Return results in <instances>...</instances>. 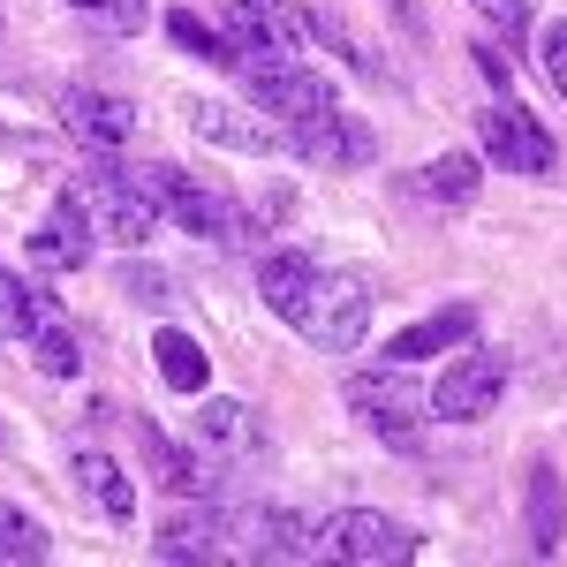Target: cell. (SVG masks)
<instances>
[{"mask_svg": "<svg viewBox=\"0 0 567 567\" xmlns=\"http://www.w3.org/2000/svg\"><path fill=\"white\" fill-rule=\"evenodd\" d=\"M84 197H91V219L122 243V250H136L152 227H159V182L152 175H130L122 167V152H106V159H91V175H84Z\"/></svg>", "mask_w": 567, "mask_h": 567, "instance_id": "6da1fadb", "label": "cell"}, {"mask_svg": "<svg viewBox=\"0 0 567 567\" xmlns=\"http://www.w3.org/2000/svg\"><path fill=\"white\" fill-rule=\"evenodd\" d=\"M243 84H250V106L272 114V122H310V114L341 106L333 76L296 69V53H250V61H243Z\"/></svg>", "mask_w": 567, "mask_h": 567, "instance_id": "7a4b0ae2", "label": "cell"}, {"mask_svg": "<svg viewBox=\"0 0 567 567\" xmlns=\"http://www.w3.org/2000/svg\"><path fill=\"white\" fill-rule=\"evenodd\" d=\"M477 144H484V159H492V167H507V175H553V167H560L553 130L529 114L515 91H507L499 106H484V114H477Z\"/></svg>", "mask_w": 567, "mask_h": 567, "instance_id": "3957f363", "label": "cell"}, {"mask_svg": "<svg viewBox=\"0 0 567 567\" xmlns=\"http://www.w3.org/2000/svg\"><path fill=\"white\" fill-rule=\"evenodd\" d=\"M341 393H349V409H355V416H363V424H371L379 439H386L393 454H416V432H424L432 401L409 386L401 371H355Z\"/></svg>", "mask_w": 567, "mask_h": 567, "instance_id": "277c9868", "label": "cell"}, {"mask_svg": "<svg viewBox=\"0 0 567 567\" xmlns=\"http://www.w3.org/2000/svg\"><path fill=\"white\" fill-rule=\"evenodd\" d=\"M499 393H507V355H492V349H470L462 363H446L432 379V416L439 424H484L492 409H499Z\"/></svg>", "mask_w": 567, "mask_h": 567, "instance_id": "5b68a950", "label": "cell"}, {"mask_svg": "<svg viewBox=\"0 0 567 567\" xmlns=\"http://www.w3.org/2000/svg\"><path fill=\"white\" fill-rule=\"evenodd\" d=\"M91 235H99L91 197H84V189H61V197L45 205V219L31 227L23 258L39 265V272H84V265H91Z\"/></svg>", "mask_w": 567, "mask_h": 567, "instance_id": "8992f818", "label": "cell"}, {"mask_svg": "<svg viewBox=\"0 0 567 567\" xmlns=\"http://www.w3.org/2000/svg\"><path fill=\"white\" fill-rule=\"evenodd\" d=\"M363 333H371V280L326 272V280H318V303H310V318H303V341L326 349V355H349Z\"/></svg>", "mask_w": 567, "mask_h": 567, "instance_id": "52a82bcc", "label": "cell"}, {"mask_svg": "<svg viewBox=\"0 0 567 567\" xmlns=\"http://www.w3.org/2000/svg\"><path fill=\"white\" fill-rule=\"evenodd\" d=\"M288 152L310 159V167L349 175V167H371V159H379V136H371V122H355V114H341V106H326V114H310V122H288Z\"/></svg>", "mask_w": 567, "mask_h": 567, "instance_id": "ba28073f", "label": "cell"}, {"mask_svg": "<svg viewBox=\"0 0 567 567\" xmlns=\"http://www.w3.org/2000/svg\"><path fill=\"white\" fill-rule=\"evenodd\" d=\"M61 130L84 144V159H106L136 136V106L122 91H99V84H69L61 91Z\"/></svg>", "mask_w": 567, "mask_h": 567, "instance_id": "9c48e42d", "label": "cell"}, {"mask_svg": "<svg viewBox=\"0 0 567 567\" xmlns=\"http://www.w3.org/2000/svg\"><path fill=\"white\" fill-rule=\"evenodd\" d=\"M189 439H197L213 462H258V454H265V416L250 409V401L205 393V401H197V424H189Z\"/></svg>", "mask_w": 567, "mask_h": 567, "instance_id": "30bf717a", "label": "cell"}, {"mask_svg": "<svg viewBox=\"0 0 567 567\" xmlns=\"http://www.w3.org/2000/svg\"><path fill=\"white\" fill-rule=\"evenodd\" d=\"M318 280H326V265L310 258V250H265V258H258V296H265V310H272L280 326H296V333H303L310 303H318Z\"/></svg>", "mask_w": 567, "mask_h": 567, "instance_id": "8fae6325", "label": "cell"}, {"mask_svg": "<svg viewBox=\"0 0 567 567\" xmlns=\"http://www.w3.org/2000/svg\"><path fill=\"white\" fill-rule=\"evenodd\" d=\"M219 39L235 45V69H243L250 53H296L303 45V23H296V8L280 16L265 0H219Z\"/></svg>", "mask_w": 567, "mask_h": 567, "instance_id": "7c38bea8", "label": "cell"}, {"mask_svg": "<svg viewBox=\"0 0 567 567\" xmlns=\"http://www.w3.org/2000/svg\"><path fill=\"white\" fill-rule=\"evenodd\" d=\"M144 175L159 182V205H167V219H175V227H189V235H205V243H219V235H235V213H227V197H219L213 182L182 175V167H144Z\"/></svg>", "mask_w": 567, "mask_h": 567, "instance_id": "4fadbf2b", "label": "cell"}, {"mask_svg": "<svg viewBox=\"0 0 567 567\" xmlns=\"http://www.w3.org/2000/svg\"><path fill=\"white\" fill-rule=\"evenodd\" d=\"M470 341H477V303H446V310H424L416 326H401L386 341V363H424V355L470 349Z\"/></svg>", "mask_w": 567, "mask_h": 567, "instance_id": "5bb4252c", "label": "cell"}, {"mask_svg": "<svg viewBox=\"0 0 567 567\" xmlns=\"http://www.w3.org/2000/svg\"><path fill=\"white\" fill-rule=\"evenodd\" d=\"M182 114H189L197 136H213L227 152H288V136L272 130V114H243V106H227V99H189Z\"/></svg>", "mask_w": 567, "mask_h": 567, "instance_id": "9a60e30c", "label": "cell"}, {"mask_svg": "<svg viewBox=\"0 0 567 567\" xmlns=\"http://www.w3.org/2000/svg\"><path fill=\"white\" fill-rule=\"evenodd\" d=\"M409 553H416V529L386 523V515H371V507L333 515V560H409Z\"/></svg>", "mask_w": 567, "mask_h": 567, "instance_id": "2e32d148", "label": "cell"}, {"mask_svg": "<svg viewBox=\"0 0 567 567\" xmlns=\"http://www.w3.org/2000/svg\"><path fill=\"white\" fill-rule=\"evenodd\" d=\"M144 462H152V477L167 484L175 499H205V492H213V454H205L197 439L182 446V439H167L159 424H144Z\"/></svg>", "mask_w": 567, "mask_h": 567, "instance_id": "e0dca14e", "label": "cell"}, {"mask_svg": "<svg viewBox=\"0 0 567 567\" xmlns=\"http://www.w3.org/2000/svg\"><path fill=\"white\" fill-rule=\"evenodd\" d=\"M76 484H84V499L106 523H136V484L106 446H76Z\"/></svg>", "mask_w": 567, "mask_h": 567, "instance_id": "ac0fdd59", "label": "cell"}, {"mask_svg": "<svg viewBox=\"0 0 567 567\" xmlns=\"http://www.w3.org/2000/svg\"><path fill=\"white\" fill-rule=\"evenodd\" d=\"M477 182H484V167L470 159V152H439L432 167H416L409 175V197H432V205H477Z\"/></svg>", "mask_w": 567, "mask_h": 567, "instance_id": "d6986e66", "label": "cell"}, {"mask_svg": "<svg viewBox=\"0 0 567 567\" xmlns=\"http://www.w3.org/2000/svg\"><path fill=\"white\" fill-rule=\"evenodd\" d=\"M567 537V492L553 462H529V553H560Z\"/></svg>", "mask_w": 567, "mask_h": 567, "instance_id": "ffe728a7", "label": "cell"}, {"mask_svg": "<svg viewBox=\"0 0 567 567\" xmlns=\"http://www.w3.org/2000/svg\"><path fill=\"white\" fill-rule=\"evenodd\" d=\"M152 553H159V560H213L219 553V515L213 507H182V515H167L159 537H152Z\"/></svg>", "mask_w": 567, "mask_h": 567, "instance_id": "44dd1931", "label": "cell"}, {"mask_svg": "<svg viewBox=\"0 0 567 567\" xmlns=\"http://www.w3.org/2000/svg\"><path fill=\"white\" fill-rule=\"evenodd\" d=\"M152 355H159V379H167L175 393H205L213 386V363H205V349H197L182 326H159V333H152Z\"/></svg>", "mask_w": 567, "mask_h": 567, "instance_id": "7402d4cb", "label": "cell"}, {"mask_svg": "<svg viewBox=\"0 0 567 567\" xmlns=\"http://www.w3.org/2000/svg\"><path fill=\"white\" fill-rule=\"evenodd\" d=\"M159 31H167L182 53H197V61H219V69H235V45L219 39V23H205L197 8H167V16H159Z\"/></svg>", "mask_w": 567, "mask_h": 567, "instance_id": "603a6c76", "label": "cell"}, {"mask_svg": "<svg viewBox=\"0 0 567 567\" xmlns=\"http://www.w3.org/2000/svg\"><path fill=\"white\" fill-rule=\"evenodd\" d=\"M31 355H39V371H53V379H76L84 371V349H76V333H69L61 310H45L39 326H31Z\"/></svg>", "mask_w": 567, "mask_h": 567, "instance_id": "cb8c5ba5", "label": "cell"}, {"mask_svg": "<svg viewBox=\"0 0 567 567\" xmlns=\"http://www.w3.org/2000/svg\"><path fill=\"white\" fill-rule=\"evenodd\" d=\"M53 537H45L23 507H0V567H23V560H45Z\"/></svg>", "mask_w": 567, "mask_h": 567, "instance_id": "d4e9b609", "label": "cell"}, {"mask_svg": "<svg viewBox=\"0 0 567 567\" xmlns=\"http://www.w3.org/2000/svg\"><path fill=\"white\" fill-rule=\"evenodd\" d=\"M69 8H84L91 23H106V31H144V23H152L144 0H69Z\"/></svg>", "mask_w": 567, "mask_h": 567, "instance_id": "484cf974", "label": "cell"}, {"mask_svg": "<svg viewBox=\"0 0 567 567\" xmlns=\"http://www.w3.org/2000/svg\"><path fill=\"white\" fill-rule=\"evenodd\" d=\"M537 69H545V84L567 99V23H545V31H537Z\"/></svg>", "mask_w": 567, "mask_h": 567, "instance_id": "4316f807", "label": "cell"}, {"mask_svg": "<svg viewBox=\"0 0 567 567\" xmlns=\"http://www.w3.org/2000/svg\"><path fill=\"white\" fill-rule=\"evenodd\" d=\"M477 16H484V23H492V31H499L507 45L529 31V0H477Z\"/></svg>", "mask_w": 567, "mask_h": 567, "instance_id": "83f0119b", "label": "cell"}, {"mask_svg": "<svg viewBox=\"0 0 567 567\" xmlns=\"http://www.w3.org/2000/svg\"><path fill=\"white\" fill-rule=\"evenodd\" d=\"M288 219H296V189H258V197H250V227H288Z\"/></svg>", "mask_w": 567, "mask_h": 567, "instance_id": "f1b7e54d", "label": "cell"}, {"mask_svg": "<svg viewBox=\"0 0 567 567\" xmlns=\"http://www.w3.org/2000/svg\"><path fill=\"white\" fill-rule=\"evenodd\" d=\"M23 318H31V303H23V288H16V280L0 272V341H16V333H31Z\"/></svg>", "mask_w": 567, "mask_h": 567, "instance_id": "f546056e", "label": "cell"}, {"mask_svg": "<svg viewBox=\"0 0 567 567\" xmlns=\"http://www.w3.org/2000/svg\"><path fill=\"white\" fill-rule=\"evenodd\" d=\"M477 69H484V76H492V84H499V91L515 84V69H507V61H499V53H492V45H477Z\"/></svg>", "mask_w": 567, "mask_h": 567, "instance_id": "4dcf8cb0", "label": "cell"}]
</instances>
